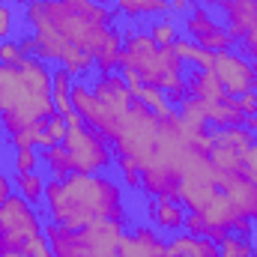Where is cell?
<instances>
[{"label":"cell","mask_w":257,"mask_h":257,"mask_svg":"<svg viewBox=\"0 0 257 257\" xmlns=\"http://www.w3.org/2000/svg\"><path fill=\"white\" fill-rule=\"evenodd\" d=\"M200 215H203V221H206V236L218 245L230 230H233V224L242 218V212L236 209V203L227 197L224 192H218L203 209H200Z\"/></svg>","instance_id":"7c38bea8"},{"label":"cell","mask_w":257,"mask_h":257,"mask_svg":"<svg viewBox=\"0 0 257 257\" xmlns=\"http://www.w3.org/2000/svg\"><path fill=\"white\" fill-rule=\"evenodd\" d=\"M9 3H18V0H9Z\"/></svg>","instance_id":"c3c4849f"},{"label":"cell","mask_w":257,"mask_h":257,"mask_svg":"<svg viewBox=\"0 0 257 257\" xmlns=\"http://www.w3.org/2000/svg\"><path fill=\"white\" fill-rule=\"evenodd\" d=\"M171 3V12H186V9H194V0H168Z\"/></svg>","instance_id":"7bdbcfd3"},{"label":"cell","mask_w":257,"mask_h":257,"mask_svg":"<svg viewBox=\"0 0 257 257\" xmlns=\"http://www.w3.org/2000/svg\"><path fill=\"white\" fill-rule=\"evenodd\" d=\"M242 162H245V168H242V174L248 177V180H254L257 183V141L251 144V150L242 156Z\"/></svg>","instance_id":"f35d334b"},{"label":"cell","mask_w":257,"mask_h":257,"mask_svg":"<svg viewBox=\"0 0 257 257\" xmlns=\"http://www.w3.org/2000/svg\"><path fill=\"white\" fill-rule=\"evenodd\" d=\"M251 66H254V75H257V57H254V63H251Z\"/></svg>","instance_id":"7dc6e473"},{"label":"cell","mask_w":257,"mask_h":257,"mask_svg":"<svg viewBox=\"0 0 257 257\" xmlns=\"http://www.w3.org/2000/svg\"><path fill=\"white\" fill-rule=\"evenodd\" d=\"M42 162L48 165V171H51V177H54V180H63V177H69V174H72L69 153H66L63 144H54V147L42 150Z\"/></svg>","instance_id":"83f0119b"},{"label":"cell","mask_w":257,"mask_h":257,"mask_svg":"<svg viewBox=\"0 0 257 257\" xmlns=\"http://www.w3.org/2000/svg\"><path fill=\"white\" fill-rule=\"evenodd\" d=\"M18 48H21V54H24V57H33V51H36V42H33V33H27V36H21V39H18Z\"/></svg>","instance_id":"b9f144b4"},{"label":"cell","mask_w":257,"mask_h":257,"mask_svg":"<svg viewBox=\"0 0 257 257\" xmlns=\"http://www.w3.org/2000/svg\"><path fill=\"white\" fill-rule=\"evenodd\" d=\"M117 165H120V171H123L128 186L132 189H141V165L135 159H128V156H117Z\"/></svg>","instance_id":"1f68e13d"},{"label":"cell","mask_w":257,"mask_h":257,"mask_svg":"<svg viewBox=\"0 0 257 257\" xmlns=\"http://www.w3.org/2000/svg\"><path fill=\"white\" fill-rule=\"evenodd\" d=\"M156 138H159V114H153L141 99H132L120 120V128L111 141L117 156H128L144 168L153 156Z\"/></svg>","instance_id":"5b68a950"},{"label":"cell","mask_w":257,"mask_h":257,"mask_svg":"<svg viewBox=\"0 0 257 257\" xmlns=\"http://www.w3.org/2000/svg\"><path fill=\"white\" fill-rule=\"evenodd\" d=\"M57 114L51 99V69L39 57L0 63V128L9 135Z\"/></svg>","instance_id":"7a4b0ae2"},{"label":"cell","mask_w":257,"mask_h":257,"mask_svg":"<svg viewBox=\"0 0 257 257\" xmlns=\"http://www.w3.org/2000/svg\"><path fill=\"white\" fill-rule=\"evenodd\" d=\"M96 3H99V6H108V3H111V0H96Z\"/></svg>","instance_id":"bcb514c9"},{"label":"cell","mask_w":257,"mask_h":257,"mask_svg":"<svg viewBox=\"0 0 257 257\" xmlns=\"http://www.w3.org/2000/svg\"><path fill=\"white\" fill-rule=\"evenodd\" d=\"M218 194V171L212 168L209 156H194L180 174V203L186 212H200Z\"/></svg>","instance_id":"ba28073f"},{"label":"cell","mask_w":257,"mask_h":257,"mask_svg":"<svg viewBox=\"0 0 257 257\" xmlns=\"http://www.w3.org/2000/svg\"><path fill=\"white\" fill-rule=\"evenodd\" d=\"M42 233V221L33 212V203H27L21 194H9L0 203V254L6 251H24L33 236Z\"/></svg>","instance_id":"8992f818"},{"label":"cell","mask_w":257,"mask_h":257,"mask_svg":"<svg viewBox=\"0 0 257 257\" xmlns=\"http://www.w3.org/2000/svg\"><path fill=\"white\" fill-rule=\"evenodd\" d=\"M186 233H192V236H206V221H203V215L200 212H186Z\"/></svg>","instance_id":"d590c367"},{"label":"cell","mask_w":257,"mask_h":257,"mask_svg":"<svg viewBox=\"0 0 257 257\" xmlns=\"http://www.w3.org/2000/svg\"><path fill=\"white\" fill-rule=\"evenodd\" d=\"M186 87H189V96L194 99H209V102H221L227 93H224V87L218 84V78L212 75V72H206V69H194L192 75L186 78Z\"/></svg>","instance_id":"ffe728a7"},{"label":"cell","mask_w":257,"mask_h":257,"mask_svg":"<svg viewBox=\"0 0 257 257\" xmlns=\"http://www.w3.org/2000/svg\"><path fill=\"white\" fill-rule=\"evenodd\" d=\"M36 165H39V156H36L33 150H18V153H15V171H18V174L36 171Z\"/></svg>","instance_id":"836d02e7"},{"label":"cell","mask_w":257,"mask_h":257,"mask_svg":"<svg viewBox=\"0 0 257 257\" xmlns=\"http://www.w3.org/2000/svg\"><path fill=\"white\" fill-rule=\"evenodd\" d=\"M165 96H168V105H180L186 96H189V87H186V81H180L177 87H171V90H165Z\"/></svg>","instance_id":"60d3db41"},{"label":"cell","mask_w":257,"mask_h":257,"mask_svg":"<svg viewBox=\"0 0 257 257\" xmlns=\"http://www.w3.org/2000/svg\"><path fill=\"white\" fill-rule=\"evenodd\" d=\"M218 6L227 21V33L242 45V57H257V3L254 0H206Z\"/></svg>","instance_id":"30bf717a"},{"label":"cell","mask_w":257,"mask_h":257,"mask_svg":"<svg viewBox=\"0 0 257 257\" xmlns=\"http://www.w3.org/2000/svg\"><path fill=\"white\" fill-rule=\"evenodd\" d=\"M51 99H54V108L60 114L72 111V75L66 72L63 66H57L51 72Z\"/></svg>","instance_id":"cb8c5ba5"},{"label":"cell","mask_w":257,"mask_h":257,"mask_svg":"<svg viewBox=\"0 0 257 257\" xmlns=\"http://www.w3.org/2000/svg\"><path fill=\"white\" fill-rule=\"evenodd\" d=\"M218 192L227 194L248 221H257V183L254 180H248L245 174H218Z\"/></svg>","instance_id":"5bb4252c"},{"label":"cell","mask_w":257,"mask_h":257,"mask_svg":"<svg viewBox=\"0 0 257 257\" xmlns=\"http://www.w3.org/2000/svg\"><path fill=\"white\" fill-rule=\"evenodd\" d=\"M15 186H18V194L27 200V203H45V183L36 171H24V174H15Z\"/></svg>","instance_id":"484cf974"},{"label":"cell","mask_w":257,"mask_h":257,"mask_svg":"<svg viewBox=\"0 0 257 257\" xmlns=\"http://www.w3.org/2000/svg\"><path fill=\"white\" fill-rule=\"evenodd\" d=\"M168 248L174 257H218V245L209 236H192V233H174Z\"/></svg>","instance_id":"ac0fdd59"},{"label":"cell","mask_w":257,"mask_h":257,"mask_svg":"<svg viewBox=\"0 0 257 257\" xmlns=\"http://www.w3.org/2000/svg\"><path fill=\"white\" fill-rule=\"evenodd\" d=\"M72 108L81 114V120H84V126L90 128H102L105 123V114H102V102L93 96V90L90 87H84V84H72Z\"/></svg>","instance_id":"e0dca14e"},{"label":"cell","mask_w":257,"mask_h":257,"mask_svg":"<svg viewBox=\"0 0 257 257\" xmlns=\"http://www.w3.org/2000/svg\"><path fill=\"white\" fill-rule=\"evenodd\" d=\"M90 90H93V96L102 102V114H105V123L99 128V135L111 144L114 135H117V128H120V120H123V114H126L128 102H132V93H128L126 81H123L120 75H114V72H111V75H99Z\"/></svg>","instance_id":"9c48e42d"},{"label":"cell","mask_w":257,"mask_h":257,"mask_svg":"<svg viewBox=\"0 0 257 257\" xmlns=\"http://www.w3.org/2000/svg\"><path fill=\"white\" fill-rule=\"evenodd\" d=\"M42 233L51 242L54 257H117L120 239L126 233V221L99 218L81 230H69L60 224H45Z\"/></svg>","instance_id":"277c9868"},{"label":"cell","mask_w":257,"mask_h":257,"mask_svg":"<svg viewBox=\"0 0 257 257\" xmlns=\"http://www.w3.org/2000/svg\"><path fill=\"white\" fill-rule=\"evenodd\" d=\"M147 33H150V39H153L159 48H165V45H174V42H177V27H174V21H171V18L156 21Z\"/></svg>","instance_id":"4dcf8cb0"},{"label":"cell","mask_w":257,"mask_h":257,"mask_svg":"<svg viewBox=\"0 0 257 257\" xmlns=\"http://www.w3.org/2000/svg\"><path fill=\"white\" fill-rule=\"evenodd\" d=\"M57 63L63 66L72 78H81V75H87V72L93 69V54H87V51H81L78 45L69 42V45L63 48V54H60Z\"/></svg>","instance_id":"d4e9b609"},{"label":"cell","mask_w":257,"mask_h":257,"mask_svg":"<svg viewBox=\"0 0 257 257\" xmlns=\"http://www.w3.org/2000/svg\"><path fill=\"white\" fill-rule=\"evenodd\" d=\"M9 30H12V9L6 6V0H0V42L9 36Z\"/></svg>","instance_id":"ab89813d"},{"label":"cell","mask_w":257,"mask_h":257,"mask_svg":"<svg viewBox=\"0 0 257 257\" xmlns=\"http://www.w3.org/2000/svg\"><path fill=\"white\" fill-rule=\"evenodd\" d=\"M242 126H245V128H248V132H251V135L257 138V114H251V117H245V123H242Z\"/></svg>","instance_id":"f6af8a7d"},{"label":"cell","mask_w":257,"mask_h":257,"mask_svg":"<svg viewBox=\"0 0 257 257\" xmlns=\"http://www.w3.org/2000/svg\"><path fill=\"white\" fill-rule=\"evenodd\" d=\"M150 215H153V224L168 233H177L186 224V206L177 197H156L150 203Z\"/></svg>","instance_id":"9a60e30c"},{"label":"cell","mask_w":257,"mask_h":257,"mask_svg":"<svg viewBox=\"0 0 257 257\" xmlns=\"http://www.w3.org/2000/svg\"><path fill=\"white\" fill-rule=\"evenodd\" d=\"M27 257H54L51 242H48L45 233H39V236H33V239L27 242Z\"/></svg>","instance_id":"d6a6232c"},{"label":"cell","mask_w":257,"mask_h":257,"mask_svg":"<svg viewBox=\"0 0 257 257\" xmlns=\"http://www.w3.org/2000/svg\"><path fill=\"white\" fill-rule=\"evenodd\" d=\"M174 51H177V57H180L183 63H194L197 69L212 72V66H215V51L200 48L192 39H177V42H174Z\"/></svg>","instance_id":"603a6c76"},{"label":"cell","mask_w":257,"mask_h":257,"mask_svg":"<svg viewBox=\"0 0 257 257\" xmlns=\"http://www.w3.org/2000/svg\"><path fill=\"white\" fill-rule=\"evenodd\" d=\"M218 257H254V245H251V239H242L236 233H227L218 242Z\"/></svg>","instance_id":"f1b7e54d"},{"label":"cell","mask_w":257,"mask_h":257,"mask_svg":"<svg viewBox=\"0 0 257 257\" xmlns=\"http://www.w3.org/2000/svg\"><path fill=\"white\" fill-rule=\"evenodd\" d=\"M63 147L69 153L72 174H99L111 165V150L108 141L90 126H72L66 128Z\"/></svg>","instance_id":"52a82bcc"},{"label":"cell","mask_w":257,"mask_h":257,"mask_svg":"<svg viewBox=\"0 0 257 257\" xmlns=\"http://www.w3.org/2000/svg\"><path fill=\"white\" fill-rule=\"evenodd\" d=\"M209 162H212V168L218 174H242V168H245L242 156L233 153V150H224V147H212L209 150Z\"/></svg>","instance_id":"4316f807"},{"label":"cell","mask_w":257,"mask_h":257,"mask_svg":"<svg viewBox=\"0 0 257 257\" xmlns=\"http://www.w3.org/2000/svg\"><path fill=\"white\" fill-rule=\"evenodd\" d=\"M254 3H257V0H254Z\"/></svg>","instance_id":"681fc988"},{"label":"cell","mask_w":257,"mask_h":257,"mask_svg":"<svg viewBox=\"0 0 257 257\" xmlns=\"http://www.w3.org/2000/svg\"><path fill=\"white\" fill-rule=\"evenodd\" d=\"M236 105H239V111H242L245 117L257 114V90H248V93H242V96L236 99Z\"/></svg>","instance_id":"74e56055"},{"label":"cell","mask_w":257,"mask_h":257,"mask_svg":"<svg viewBox=\"0 0 257 257\" xmlns=\"http://www.w3.org/2000/svg\"><path fill=\"white\" fill-rule=\"evenodd\" d=\"M18 60H24V54H21V48H18V42H0V63H18Z\"/></svg>","instance_id":"e575fe53"},{"label":"cell","mask_w":257,"mask_h":257,"mask_svg":"<svg viewBox=\"0 0 257 257\" xmlns=\"http://www.w3.org/2000/svg\"><path fill=\"white\" fill-rule=\"evenodd\" d=\"M200 102H203V114H206L209 126L227 128V126H242L245 123V114L239 111L233 96H224L221 102H209V99H200Z\"/></svg>","instance_id":"2e32d148"},{"label":"cell","mask_w":257,"mask_h":257,"mask_svg":"<svg viewBox=\"0 0 257 257\" xmlns=\"http://www.w3.org/2000/svg\"><path fill=\"white\" fill-rule=\"evenodd\" d=\"M9 194H12V189H9V177H3V174H0V203H3Z\"/></svg>","instance_id":"ee69618b"},{"label":"cell","mask_w":257,"mask_h":257,"mask_svg":"<svg viewBox=\"0 0 257 257\" xmlns=\"http://www.w3.org/2000/svg\"><path fill=\"white\" fill-rule=\"evenodd\" d=\"M45 206L54 224L81 230L99 218L126 221L123 192L114 180L96 174H69L45 183Z\"/></svg>","instance_id":"6da1fadb"},{"label":"cell","mask_w":257,"mask_h":257,"mask_svg":"<svg viewBox=\"0 0 257 257\" xmlns=\"http://www.w3.org/2000/svg\"><path fill=\"white\" fill-rule=\"evenodd\" d=\"M117 257H174V254H171L168 242H165L159 233H153V227L138 224L132 233H128V230L123 233L120 248H117Z\"/></svg>","instance_id":"4fadbf2b"},{"label":"cell","mask_w":257,"mask_h":257,"mask_svg":"<svg viewBox=\"0 0 257 257\" xmlns=\"http://www.w3.org/2000/svg\"><path fill=\"white\" fill-rule=\"evenodd\" d=\"M120 54H123V36H120V30H108V36H105V42L99 45V51L93 54V66L102 72V75H111L114 69H120Z\"/></svg>","instance_id":"44dd1931"},{"label":"cell","mask_w":257,"mask_h":257,"mask_svg":"<svg viewBox=\"0 0 257 257\" xmlns=\"http://www.w3.org/2000/svg\"><path fill=\"white\" fill-rule=\"evenodd\" d=\"M117 12L108 6H99L96 0H27L24 18L33 27V33L51 30L63 42L78 45L87 54H96L105 42L108 30L114 27Z\"/></svg>","instance_id":"3957f363"},{"label":"cell","mask_w":257,"mask_h":257,"mask_svg":"<svg viewBox=\"0 0 257 257\" xmlns=\"http://www.w3.org/2000/svg\"><path fill=\"white\" fill-rule=\"evenodd\" d=\"M153 114H165V111H171V105H168V96H165V90H159V87H153V84H144L141 87V96H138Z\"/></svg>","instance_id":"f546056e"},{"label":"cell","mask_w":257,"mask_h":257,"mask_svg":"<svg viewBox=\"0 0 257 257\" xmlns=\"http://www.w3.org/2000/svg\"><path fill=\"white\" fill-rule=\"evenodd\" d=\"M114 12L126 18H144V15H165L171 12L168 0H114Z\"/></svg>","instance_id":"7402d4cb"},{"label":"cell","mask_w":257,"mask_h":257,"mask_svg":"<svg viewBox=\"0 0 257 257\" xmlns=\"http://www.w3.org/2000/svg\"><path fill=\"white\" fill-rule=\"evenodd\" d=\"M209 141H212V147H224V150H233V153L245 156L257 138L245 126H227V128H209Z\"/></svg>","instance_id":"d6986e66"},{"label":"cell","mask_w":257,"mask_h":257,"mask_svg":"<svg viewBox=\"0 0 257 257\" xmlns=\"http://www.w3.org/2000/svg\"><path fill=\"white\" fill-rule=\"evenodd\" d=\"M66 128H69V126H66V120H63V114H60V111L48 117V135H51V138H54L57 144H63V138H66Z\"/></svg>","instance_id":"8d00e7d4"},{"label":"cell","mask_w":257,"mask_h":257,"mask_svg":"<svg viewBox=\"0 0 257 257\" xmlns=\"http://www.w3.org/2000/svg\"><path fill=\"white\" fill-rule=\"evenodd\" d=\"M212 75L218 78V84L224 87V93L233 96V99H239L248 90H257L254 66L248 63L242 54H236V51H215Z\"/></svg>","instance_id":"8fae6325"}]
</instances>
